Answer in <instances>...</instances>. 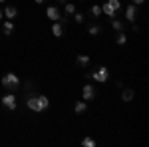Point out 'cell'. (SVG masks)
Returning <instances> with one entry per match:
<instances>
[{"mask_svg": "<svg viewBox=\"0 0 149 147\" xmlns=\"http://www.w3.org/2000/svg\"><path fill=\"white\" fill-rule=\"evenodd\" d=\"M58 2H60V4H66V2H68V0H58Z\"/></svg>", "mask_w": 149, "mask_h": 147, "instance_id": "obj_23", "label": "cell"}, {"mask_svg": "<svg viewBox=\"0 0 149 147\" xmlns=\"http://www.w3.org/2000/svg\"><path fill=\"white\" fill-rule=\"evenodd\" d=\"M93 18H100L102 16V4H92V8H90Z\"/></svg>", "mask_w": 149, "mask_h": 147, "instance_id": "obj_16", "label": "cell"}, {"mask_svg": "<svg viewBox=\"0 0 149 147\" xmlns=\"http://www.w3.org/2000/svg\"><path fill=\"white\" fill-rule=\"evenodd\" d=\"M86 109H88V102H84V100H81V102H76V103H74V111L78 113V115H81Z\"/></svg>", "mask_w": 149, "mask_h": 147, "instance_id": "obj_14", "label": "cell"}, {"mask_svg": "<svg viewBox=\"0 0 149 147\" xmlns=\"http://www.w3.org/2000/svg\"><path fill=\"white\" fill-rule=\"evenodd\" d=\"M64 12H66V16H74V14L78 12V6H76L74 2H66V4H64Z\"/></svg>", "mask_w": 149, "mask_h": 147, "instance_id": "obj_12", "label": "cell"}, {"mask_svg": "<svg viewBox=\"0 0 149 147\" xmlns=\"http://www.w3.org/2000/svg\"><path fill=\"white\" fill-rule=\"evenodd\" d=\"M88 32H90L92 36H97L100 32H102V26H100V24H92V26H88Z\"/></svg>", "mask_w": 149, "mask_h": 147, "instance_id": "obj_18", "label": "cell"}, {"mask_svg": "<svg viewBox=\"0 0 149 147\" xmlns=\"http://www.w3.org/2000/svg\"><path fill=\"white\" fill-rule=\"evenodd\" d=\"M111 28H113L115 32H123V28H125V24L121 22V20H115V18H113V20H111Z\"/></svg>", "mask_w": 149, "mask_h": 147, "instance_id": "obj_17", "label": "cell"}, {"mask_svg": "<svg viewBox=\"0 0 149 147\" xmlns=\"http://www.w3.org/2000/svg\"><path fill=\"white\" fill-rule=\"evenodd\" d=\"M117 10H121V0H107L105 4H102V14L109 18H113Z\"/></svg>", "mask_w": 149, "mask_h": 147, "instance_id": "obj_3", "label": "cell"}, {"mask_svg": "<svg viewBox=\"0 0 149 147\" xmlns=\"http://www.w3.org/2000/svg\"><path fill=\"white\" fill-rule=\"evenodd\" d=\"M90 62H92V60H90L88 54H80V56L76 58V64H78L80 68H88V66H90Z\"/></svg>", "mask_w": 149, "mask_h": 147, "instance_id": "obj_11", "label": "cell"}, {"mask_svg": "<svg viewBox=\"0 0 149 147\" xmlns=\"http://www.w3.org/2000/svg\"><path fill=\"white\" fill-rule=\"evenodd\" d=\"M135 18H137V6L131 2V4L125 6V20L127 22H135Z\"/></svg>", "mask_w": 149, "mask_h": 147, "instance_id": "obj_6", "label": "cell"}, {"mask_svg": "<svg viewBox=\"0 0 149 147\" xmlns=\"http://www.w3.org/2000/svg\"><path fill=\"white\" fill-rule=\"evenodd\" d=\"M81 145L84 147H95V141H93L92 137H84L81 139Z\"/></svg>", "mask_w": 149, "mask_h": 147, "instance_id": "obj_20", "label": "cell"}, {"mask_svg": "<svg viewBox=\"0 0 149 147\" xmlns=\"http://www.w3.org/2000/svg\"><path fill=\"white\" fill-rule=\"evenodd\" d=\"M46 16L52 20V22H58V18L62 16V12H60L58 6H48V8H46Z\"/></svg>", "mask_w": 149, "mask_h": 147, "instance_id": "obj_8", "label": "cell"}, {"mask_svg": "<svg viewBox=\"0 0 149 147\" xmlns=\"http://www.w3.org/2000/svg\"><path fill=\"white\" fill-rule=\"evenodd\" d=\"M131 2H133V4H135V6H139V4H143V2H145V0H131Z\"/></svg>", "mask_w": 149, "mask_h": 147, "instance_id": "obj_22", "label": "cell"}, {"mask_svg": "<svg viewBox=\"0 0 149 147\" xmlns=\"http://www.w3.org/2000/svg\"><path fill=\"white\" fill-rule=\"evenodd\" d=\"M0 24H2V30H4L6 36H10L12 32H14V22H12V20H6V22H0Z\"/></svg>", "mask_w": 149, "mask_h": 147, "instance_id": "obj_15", "label": "cell"}, {"mask_svg": "<svg viewBox=\"0 0 149 147\" xmlns=\"http://www.w3.org/2000/svg\"><path fill=\"white\" fill-rule=\"evenodd\" d=\"M34 2H38V4H42V2H44V0H34Z\"/></svg>", "mask_w": 149, "mask_h": 147, "instance_id": "obj_25", "label": "cell"}, {"mask_svg": "<svg viewBox=\"0 0 149 147\" xmlns=\"http://www.w3.org/2000/svg\"><path fill=\"white\" fill-rule=\"evenodd\" d=\"M2 14H4V16L8 18V20H14V18L18 16V8H16V6H4Z\"/></svg>", "mask_w": 149, "mask_h": 147, "instance_id": "obj_10", "label": "cell"}, {"mask_svg": "<svg viewBox=\"0 0 149 147\" xmlns=\"http://www.w3.org/2000/svg\"><path fill=\"white\" fill-rule=\"evenodd\" d=\"M2 105L6 107V109H10V111H14L16 107H18V102H16V95L14 93H6V95H2Z\"/></svg>", "mask_w": 149, "mask_h": 147, "instance_id": "obj_5", "label": "cell"}, {"mask_svg": "<svg viewBox=\"0 0 149 147\" xmlns=\"http://www.w3.org/2000/svg\"><path fill=\"white\" fill-rule=\"evenodd\" d=\"M2 18H4V14H2V10H0V22H2Z\"/></svg>", "mask_w": 149, "mask_h": 147, "instance_id": "obj_24", "label": "cell"}, {"mask_svg": "<svg viewBox=\"0 0 149 147\" xmlns=\"http://www.w3.org/2000/svg\"><path fill=\"white\" fill-rule=\"evenodd\" d=\"M133 98H135V91L131 88H121V102H133Z\"/></svg>", "mask_w": 149, "mask_h": 147, "instance_id": "obj_9", "label": "cell"}, {"mask_svg": "<svg viewBox=\"0 0 149 147\" xmlns=\"http://www.w3.org/2000/svg\"><path fill=\"white\" fill-rule=\"evenodd\" d=\"M2 88H6V90H10V91H16L20 88V78H18L14 72L4 74V76H2Z\"/></svg>", "mask_w": 149, "mask_h": 147, "instance_id": "obj_2", "label": "cell"}, {"mask_svg": "<svg viewBox=\"0 0 149 147\" xmlns=\"http://www.w3.org/2000/svg\"><path fill=\"white\" fill-rule=\"evenodd\" d=\"M93 98H95V90H93V86H84V90H81V100L84 102H92Z\"/></svg>", "mask_w": 149, "mask_h": 147, "instance_id": "obj_7", "label": "cell"}, {"mask_svg": "<svg viewBox=\"0 0 149 147\" xmlns=\"http://www.w3.org/2000/svg\"><path fill=\"white\" fill-rule=\"evenodd\" d=\"M52 34L56 36V38H62V36H64V26L60 22H54L52 24Z\"/></svg>", "mask_w": 149, "mask_h": 147, "instance_id": "obj_13", "label": "cell"}, {"mask_svg": "<svg viewBox=\"0 0 149 147\" xmlns=\"http://www.w3.org/2000/svg\"><path fill=\"white\" fill-rule=\"evenodd\" d=\"M84 18H86V16H84L81 12H76V14H74V22L76 24H84Z\"/></svg>", "mask_w": 149, "mask_h": 147, "instance_id": "obj_21", "label": "cell"}, {"mask_svg": "<svg viewBox=\"0 0 149 147\" xmlns=\"http://www.w3.org/2000/svg\"><path fill=\"white\" fill-rule=\"evenodd\" d=\"M48 105H50L48 95H30V98L26 100V107L32 109V111H36V113L48 109Z\"/></svg>", "mask_w": 149, "mask_h": 147, "instance_id": "obj_1", "label": "cell"}, {"mask_svg": "<svg viewBox=\"0 0 149 147\" xmlns=\"http://www.w3.org/2000/svg\"><path fill=\"white\" fill-rule=\"evenodd\" d=\"M127 42V36L123 34V32H117V36H115V44L117 46H123Z\"/></svg>", "mask_w": 149, "mask_h": 147, "instance_id": "obj_19", "label": "cell"}, {"mask_svg": "<svg viewBox=\"0 0 149 147\" xmlns=\"http://www.w3.org/2000/svg\"><path fill=\"white\" fill-rule=\"evenodd\" d=\"M0 2H6V0H0Z\"/></svg>", "mask_w": 149, "mask_h": 147, "instance_id": "obj_26", "label": "cell"}, {"mask_svg": "<svg viewBox=\"0 0 149 147\" xmlns=\"http://www.w3.org/2000/svg\"><path fill=\"white\" fill-rule=\"evenodd\" d=\"M90 79H93V82H97V84H105L107 82V78H109V72H107V68H97L95 72H92V74H86Z\"/></svg>", "mask_w": 149, "mask_h": 147, "instance_id": "obj_4", "label": "cell"}]
</instances>
